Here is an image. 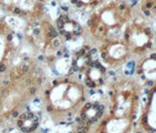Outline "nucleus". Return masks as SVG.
<instances>
[{"instance_id":"9b49d317","label":"nucleus","mask_w":156,"mask_h":133,"mask_svg":"<svg viewBox=\"0 0 156 133\" xmlns=\"http://www.w3.org/2000/svg\"><path fill=\"white\" fill-rule=\"evenodd\" d=\"M12 116H13L14 118H17V117L19 116L18 112H17V111H14V112H13V114H12Z\"/></svg>"},{"instance_id":"39448f33","label":"nucleus","mask_w":156,"mask_h":133,"mask_svg":"<svg viewBox=\"0 0 156 133\" xmlns=\"http://www.w3.org/2000/svg\"><path fill=\"white\" fill-rule=\"evenodd\" d=\"M56 30L58 35L66 40H72L81 35L83 28L74 19L70 18L68 15L62 14L56 21Z\"/></svg>"},{"instance_id":"7ed1b4c3","label":"nucleus","mask_w":156,"mask_h":133,"mask_svg":"<svg viewBox=\"0 0 156 133\" xmlns=\"http://www.w3.org/2000/svg\"><path fill=\"white\" fill-rule=\"evenodd\" d=\"M0 7L28 22L42 18L45 0H0Z\"/></svg>"},{"instance_id":"f257e3e1","label":"nucleus","mask_w":156,"mask_h":133,"mask_svg":"<svg viewBox=\"0 0 156 133\" xmlns=\"http://www.w3.org/2000/svg\"><path fill=\"white\" fill-rule=\"evenodd\" d=\"M132 7L123 0H109L93 11L87 22L88 30L93 37L106 40L119 31L132 19Z\"/></svg>"},{"instance_id":"f03ea898","label":"nucleus","mask_w":156,"mask_h":133,"mask_svg":"<svg viewBox=\"0 0 156 133\" xmlns=\"http://www.w3.org/2000/svg\"><path fill=\"white\" fill-rule=\"evenodd\" d=\"M123 41L128 49L135 53H143L151 48L153 43V31L145 22L136 19L126 24Z\"/></svg>"},{"instance_id":"ddd939ff","label":"nucleus","mask_w":156,"mask_h":133,"mask_svg":"<svg viewBox=\"0 0 156 133\" xmlns=\"http://www.w3.org/2000/svg\"><path fill=\"white\" fill-rule=\"evenodd\" d=\"M78 133H85V132H84V131H79Z\"/></svg>"},{"instance_id":"1a4fd4ad","label":"nucleus","mask_w":156,"mask_h":133,"mask_svg":"<svg viewBox=\"0 0 156 133\" xmlns=\"http://www.w3.org/2000/svg\"><path fill=\"white\" fill-rule=\"evenodd\" d=\"M21 120H27V113H23L21 115Z\"/></svg>"},{"instance_id":"6e6552de","label":"nucleus","mask_w":156,"mask_h":133,"mask_svg":"<svg viewBox=\"0 0 156 133\" xmlns=\"http://www.w3.org/2000/svg\"><path fill=\"white\" fill-rule=\"evenodd\" d=\"M101 1V0H71V2L79 8L95 7L97 5H99Z\"/></svg>"},{"instance_id":"4468645a","label":"nucleus","mask_w":156,"mask_h":133,"mask_svg":"<svg viewBox=\"0 0 156 133\" xmlns=\"http://www.w3.org/2000/svg\"><path fill=\"white\" fill-rule=\"evenodd\" d=\"M138 133H140V132H138Z\"/></svg>"},{"instance_id":"0eeeda50","label":"nucleus","mask_w":156,"mask_h":133,"mask_svg":"<svg viewBox=\"0 0 156 133\" xmlns=\"http://www.w3.org/2000/svg\"><path fill=\"white\" fill-rule=\"evenodd\" d=\"M96 53V50H90L88 46L80 49L75 53V56L72 60V69L71 70L78 72L89 66L90 62L92 61L93 53Z\"/></svg>"},{"instance_id":"9d476101","label":"nucleus","mask_w":156,"mask_h":133,"mask_svg":"<svg viewBox=\"0 0 156 133\" xmlns=\"http://www.w3.org/2000/svg\"><path fill=\"white\" fill-rule=\"evenodd\" d=\"M23 120H20V121H18V126H19V127H23Z\"/></svg>"},{"instance_id":"f8f14e48","label":"nucleus","mask_w":156,"mask_h":133,"mask_svg":"<svg viewBox=\"0 0 156 133\" xmlns=\"http://www.w3.org/2000/svg\"><path fill=\"white\" fill-rule=\"evenodd\" d=\"M76 121H81V119H80V118H77Z\"/></svg>"},{"instance_id":"20e7f679","label":"nucleus","mask_w":156,"mask_h":133,"mask_svg":"<svg viewBox=\"0 0 156 133\" xmlns=\"http://www.w3.org/2000/svg\"><path fill=\"white\" fill-rule=\"evenodd\" d=\"M129 53V49L124 41L117 39H106L101 49V57L107 63L123 60Z\"/></svg>"},{"instance_id":"423d86ee","label":"nucleus","mask_w":156,"mask_h":133,"mask_svg":"<svg viewBox=\"0 0 156 133\" xmlns=\"http://www.w3.org/2000/svg\"><path fill=\"white\" fill-rule=\"evenodd\" d=\"M105 68L101 65V63L99 60H92L86 71V86L91 88L102 86L105 83Z\"/></svg>"}]
</instances>
